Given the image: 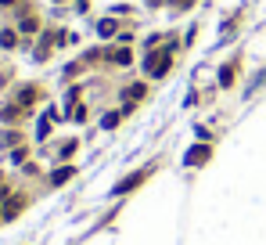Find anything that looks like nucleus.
<instances>
[{
	"label": "nucleus",
	"instance_id": "obj_8",
	"mask_svg": "<svg viewBox=\"0 0 266 245\" xmlns=\"http://www.w3.org/2000/svg\"><path fill=\"white\" fill-rule=\"evenodd\" d=\"M22 33H36V18H22Z\"/></svg>",
	"mask_w": 266,
	"mask_h": 245
},
{
	"label": "nucleus",
	"instance_id": "obj_4",
	"mask_svg": "<svg viewBox=\"0 0 266 245\" xmlns=\"http://www.w3.org/2000/svg\"><path fill=\"white\" fill-rule=\"evenodd\" d=\"M112 61H119V65H126V61H130V51H126V47H122V51H112Z\"/></svg>",
	"mask_w": 266,
	"mask_h": 245
},
{
	"label": "nucleus",
	"instance_id": "obj_2",
	"mask_svg": "<svg viewBox=\"0 0 266 245\" xmlns=\"http://www.w3.org/2000/svg\"><path fill=\"white\" fill-rule=\"evenodd\" d=\"M97 33H101V36H112V33H115V22H112V18H104V22L97 25Z\"/></svg>",
	"mask_w": 266,
	"mask_h": 245
},
{
	"label": "nucleus",
	"instance_id": "obj_6",
	"mask_svg": "<svg viewBox=\"0 0 266 245\" xmlns=\"http://www.w3.org/2000/svg\"><path fill=\"white\" fill-rule=\"evenodd\" d=\"M33 98H36V90H33V87H25L22 94H18V101H22V105H29V101H33Z\"/></svg>",
	"mask_w": 266,
	"mask_h": 245
},
{
	"label": "nucleus",
	"instance_id": "obj_3",
	"mask_svg": "<svg viewBox=\"0 0 266 245\" xmlns=\"http://www.w3.org/2000/svg\"><path fill=\"white\" fill-rule=\"evenodd\" d=\"M0 47H14V33H11V29L0 33Z\"/></svg>",
	"mask_w": 266,
	"mask_h": 245
},
{
	"label": "nucleus",
	"instance_id": "obj_1",
	"mask_svg": "<svg viewBox=\"0 0 266 245\" xmlns=\"http://www.w3.org/2000/svg\"><path fill=\"white\" fill-rule=\"evenodd\" d=\"M201 159H209V148H191V155H187V162H191V166H198Z\"/></svg>",
	"mask_w": 266,
	"mask_h": 245
},
{
	"label": "nucleus",
	"instance_id": "obj_5",
	"mask_svg": "<svg viewBox=\"0 0 266 245\" xmlns=\"http://www.w3.org/2000/svg\"><path fill=\"white\" fill-rule=\"evenodd\" d=\"M220 83H223V87H230V83H234V69H230V65L220 72Z\"/></svg>",
	"mask_w": 266,
	"mask_h": 245
},
{
	"label": "nucleus",
	"instance_id": "obj_7",
	"mask_svg": "<svg viewBox=\"0 0 266 245\" xmlns=\"http://www.w3.org/2000/svg\"><path fill=\"white\" fill-rule=\"evenodd\" d=\"M69 177H72V170H58V173H54V177H51V180H54V184H65V180H69Z\"/></svg>",
	"mask_w": 266,
	"mask_h": 245
}]
</instances>
